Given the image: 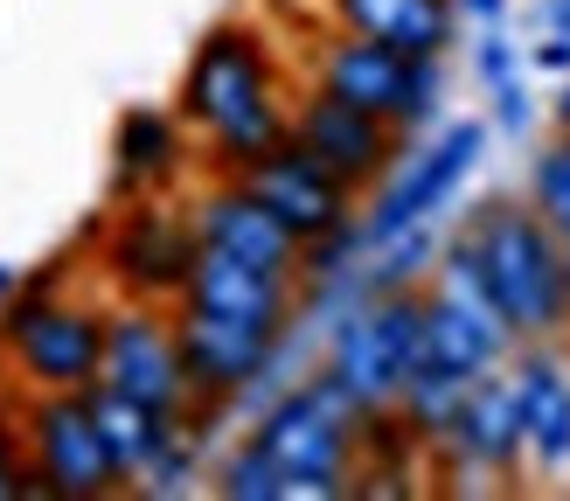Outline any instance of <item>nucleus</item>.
Returning a JSON list of instances; mask_svg holds the SVG:
<instances>
[{"label":"nucleus","mask_w":570,"mask_h":501,"mask_svg":"<svg viewBox=\"0 0 570 501\" xmlns=\"http://www.w3.org/2000/svg\"><path fill=\"white\" fill-rule=\"evenodd\" d=\"M480 154H488V126H480V119L445 126L432 147H411V160L396 167V175L383 181V195L368 203L362 237L383 244V237H396V230H411V223H432L452 195L466 188V175L480 167Z\"/></svg>","instance_id":"6e6552de"},{"label":"nucleus","mask_w":570,"mask_h":501,"mask_svg":"<svg viewBox=\"0 0 570 501\" xmlns=\"http://www.w3.org/2000/svg\"><path fill=\"white\" fill-rule=\"evenodd\" d=\"M175 342H181L188 390H195V397H209V404H237L244 390L272 370V355H278V334L272 327H244V321L203 314V306H181Z\"/></svg>","instance_id":"f8f14e48"},{"label":"nucleus","mask_w":570,"mask_h":501,"mask_svg":"<svg viewBox=\"0 0 570 501\" xmlns=\"http://www.w3.org/2000/svg\"><path fill=\"white\" fill-rule=\"evenodd\" d=\"M83 397H91V418H98V432H105V445H111V460H119L126 481H139V473L167 453V439L181 432L175 411H154V404L126 397V390H111V383H91Z\"/></svg>","instance_id":"aec40b11"},{"label":"nucleus","mask_w":570,"mask_h":501,"mask_svg":"<svg viewBox=\"0 0 570 501\" xmlns=\"http://www.w3.org/2000/svg\"><path fill=\"white\" fill-rule=\"evenodd\" d=\"M195 237H203L209 250H230V258H250V265L285 272V278L299 272V250H306L237 175H223L203 203H195Z\"/></svg>","instance_id":"2eb2a0df"},{"label":"nucleus","mask_w":570,"mask_h":501,"mask_svg":"<svg viewBox=\"0 0 570 501\" xmlns=\"http://www.w3.org/2000/svg\"><path fill=\"white\" fill-rule=\"evenodd\" d=\"M28 445H36L42 494H56V501H105L111 488H126L83 390H42L28 404Z\"/></svg>","instance_id":"0eeeda50"},{"label":"nucleus","mask_w":570,"mask_h":501,"mask_svg":"<svg viewBox=\"0 0 570 501\" xmlns=\"http://www.w3.org/2000/svg\"><path fill=\"white\" fill-rule=\"evenodd\" d=\"M362 418L368 411L327 370L293 383V390H278V397L258 411V432H250V439L278 460L285 501H299V494H348V460H355V425H362Z\"/></svg>","instance_id":"7ed1b4c3"},{"label":"nucleus","mask_w":570,"mask_h":501,"mask_svg":"<svg viewBox=\"0 0 570 501\" xmlns=\"http://www.w3.org/2000/svg\"><path fill=\"white\" fill-rule=\"evenodd\" d=\"M557 126H563V132H570V91H563V98H557Z\"/></svg>","instance_id":"7c9ffc66"},{"label":"nucleus","mask_w":570,"mask_h":501,"mask_svg":"<svg viewBox=\"0 0 570 501\" xmlns=\"http://www.w3.org/2000/svg\"><path fill=\"white\" fill-rule=\"evenodd\" d=\"M14 286H21V278H14V272H8V265H0V299H8V293H14Z\"/></svg>","instance_id":"c756f323"},{"label":"nucleus","mask_w":570,"mask_h":501,"mask_svg":"<svg viewBox=\"0 0 570 501\" xmlns=\"http://www.w3.org/2000/svg\"><path fill=\"white\" fill-rule=\"evenodd\" d=\"M417 362H424V286H404V293H376V299L348 306V314L327 327L321 370L348 390L362 411H383V404L404 397Z\"/></svg>","instance_id":"20e7f679"},{"label":"nucleus","mask_w":570,"mask_h":501,"mask_svg":"<svg viewBox=\"0 0 570 501\" xmlns=\"http://www.w3.org/2000/svg\"><path fill=\"white\" fill-rule=\"evenodd\" d=\"M334 21L404 56H445L460 36V0H334Z\"/></svg>","instance_id":"6ab92c4d"},{"label":"nucleus","mask_w":570,"mask_h":501,"mask_svg":"<svg viewBox=\"0 0 570 501\" xmlns=\"http://www.w3.org/2000/svg\"><path fill=\"white\" fill-rule=\"evenodd\" d=\"M535 63H543V70H570V36L543 42V49H535Z\"/></svg>","instance_id":"cd10ccee"},{"label":"nucleus","mask_w":570,"mask_h":501,"mask_svg":"<svg viewBox=\"0 0 570 501\" xmlns=\"http://www.w3.org/2000/svg\"><path fill=\"white\" fill-rule=\"evenodd\" d=\"M563 265H570V237H563Z\"/></svg>","instance_id":"2f4dec72"},{"label":"nucleus","mask_w":570,"mask_h":501,"mask_svg":"<svg viewBox=\"0 0 570 501\" xmlns=\"http://www.w3.org/2000/svg\"><path fill=\"white\" fill-rule=\"evenodd\" d=\"M494 126L501 132H529V98H522V77H508V84H494Z\"/></svg>","instance_id":"bb28decb"},{"label":"nucleus","mask_w":570,"mask_h":501,"mask_svg":"<svg viewBox=\"0 0 570 501\" xmlns=\"http://www.w3.org/2000/svg\"><path fill=\"white\" fill-rule=\"evenodd\" d=\"M473 70H480V84H488V91L515 77V49H508L501 21H488V28H480V42H473Z\"/></svg>","instance_id":"393cba45"},{"label":"nucleus","mask_w":570,"mask_h":501,"mask_svg":"<svg viewBox=\"0 0 570 501\" xmlns=\"http://www.w3.org/2000/svg\"><path fill=\"white\" fill-rule=\"evenodd\" d=\"M216 494H230V501H285V473H278V460L258 439H244L237 453L216 466Z\"/></svg>","instance_id":"5701e85b"},{"label":"nucleus","mask_w":570,"mask_h":501,"mask_svg":"<svg viewBox=\"0 0 570 501\" xmlns=\"http://www.w3.org/2000/svg\"><path fill=\"white\" fill-rule=\"evenodd\" d=\"M111 154H119V188H160L167 175L181 167V126L167 119V111H147V105H132L119 132H111Z\"/></svg>","instance_id":"412c9836"},{"label":"nucleus","mask_w":570,"mask_h":501,"mask_svg":"<svg viewBox=\"0 0 570 501\" xmlns=\"http://www.w3.org/2000/svg\"><path fill=\"white\" fill-rule=\"evenodd\" d=\"M293 139L327 167V175H341L348 188H368V181H383L390 167H396V132L383 111H362L348 98H334V91H306L299 111H293Z\"/></svg>","instance_id":"9d476101"},{"label":"nucleus","mask_w":570,"mask_h":501,"mask_svg":"<svg viewBox=\"0 0 570 501\" xmlns=\"http://www.w3.org/2000/svg\"><path fill=\"white\" fill-rule=\"evenodd\" d=\"M181 306H203V314H223V321L285 334V327H293V278L203 244V258H195V272H188Z\"/></svg>","instance_id":"4468645a"},{"label":"nucleus","mask_w":570,"mask_h":501,"mask_svg":"<svg viewBox=\"0 0 570 501\" xmlns=\"http://www.w3.org/2000/svg\"><path fill=\"white\" fill-rule=\"evenodd\" d=\"M439 445L473 473H515V460L529 453V432H522V404H515L508 370L480 376L466 390V404H460V418H452V432Z\"/></svg>","instance_id":"f3484780"},{"label":"nucleus","mask_w":570,"mask_h":501,"mask_svg":"<svg viewBox=\"0 0 570 501\" xmlns=\"http://www.w3.org/2000/svg\"><path fill=\"white\" fill-rule=\"evenodd\" d=\"M36 494H42V473H36V460L21 466V453H14L8 425H0V501H36Z\"/></svg>","instance_id":"a878e982"},{"label":"nucleus","mask_w":570,"mask_h":501,"mask_svg":"<svg viewBox=\"0 0 570 501\" xmlns=\"http://www.w3.org/2000/svg\"><path fill=\"white\" fill-rule=\"evenodd\" d=\"M501 8H508V0H460V14H473L480 28H488V21H501Z\"/></svg>","instance_id":"c85d7f7f"},{"label":"nucleus","mask_w":570,"mask_h":501,"mask_svg":"<svg viewBox=\"0 0 570 501\" xmlns=\"http://www.w3.org/2000/svg\"><path fill=\"white\" fill-rule=\"evenodd\" d=\"M0 348L36 390H91L105 376V314L49 299V286H21L0 306Z\"/></svg>","instance_id":"39448f33"},{"label":"nucleus","mask_w":570,"mask_h":501,"mask_svg":"<svg viewBox=\"0 0 570 501\" xmlns=\"http://www.w3.org/2000/svg\"><path fill=\"white\" fill-rule=\"evenodd\" d=\"M439 56H404L390 42H368V36H341L321 49V91L348 98L362 111H383L396 132H417L424 119L439 111Z\"/></svg>","instance_id":"423d86ee"},{"label":"nucleus","mask_w":570,"mask_h":501,"mask_svg":"<svg viewBox=\"0 0 570 501\" xmlns=\"http://www.w3.org/2000/svg\"><path fill=\"white\" fill-rule=\"evenodd\" d=\"M195 258H203L195 216H167V209H154V203L126 209L119 230L105 237V272L119 278L132 299H181Z\"/></svg>","instance_id":"1a4fd4ad"},{"label":"nucleus","mask_w":570,"mask_h":501,"mask_svg":"<svg viewBox=\"0 0 570 501\" xmlns=\"http://www.w3.org/2000/svg\"><path fill=\"white\" fill-rule=\"evenodd\" d=\"M460 230L473 237L480 265L494 278L501 314L515 321L522 342H563L570 334V265H563V237L550 230L535 203H480Z\"/></svg>","instance_id":"f03ea898"},{"label":"nucleus","mask_w":570,"mask_h":501,"mask_svg":"<svg viewBox=\"0 0 570 501\" xmlns=\"http://www.w3.org/2000/svg\"><path fill=\"white\" fill-rule=\"evenodd\" d=\"M515 342H522V334L508 321H488V314H473V306L445 299V293H424V355H432L439 370L480 383V376L508 370Z\"/></svg>","instance_id":"a211bd4d"},{"label":"nucleus","mask_w":570,"mask_h":501,"mask_svg":"<svg viewBox=\"0 0 570 501\" xmlns=\"http://www.w3.org/2000/svg\"><path fill=\"white\" fill-rule=\"evenodd\" d=\"M466 390H473L466 376H452V370H439V362L424 355L417 370H411V383H404V397H396V411H404L411 425H417V439H424V445H439V439L452 432V418H460Z\"/></svg>","instance_id":"4be33fe9"},{"label":"nucleus","mask_w":570,"mask_h":501,"mask_svg":"<svg viewBox=\"0 0 570 501\" xmlns=\"http://www.w3.org/2000/svg\"><path fill=\"white\" fill-rule=\"evenodd\" d=\"M111 390H126V397L154 404V411H175L195 397L188 390V370H181V342L175 327H167L160 314H147V306H126V314L105 321V376Z\"/></svg>","instance_id":"ddd939ff"},{"label":"nucleus","mask_w":570,"mask_h":501,"mask_svg":"<svg viewBox=\"0 0 570 501\" xmlns=\"http://www.w3.org/2000/svg\"><path fill=\"white\" fill-rule=\"evenodd\" d=\"M258 203L293 230L299 244H313V237H327V230H341V223L355 216V188L341 181V175H327L321 160H313L299 139H285V147H272L258 167H244L237 175Z\"/></svg>","instance_id":"9b49d317"},{"label":"nucleus","mask_w":570,"mask_h":501,"mask_svg":"<svg viewBox=\"0 0 570 501\" xmlns=\"http://www.w3.org/2000/svg\"><path fill=\"white\" fill-rule=\"evenodd\" d=\"M272 91H278V70L265 56V36H250V28H209L203 49L188 56L181 119L209 132L216 175H244V167H258L272 147L293 139V119L278 111Z\"/></svg>","instance_id":"f257e3e1"},{"label":"nucleus","mask_w":570,"mask_h":501,"mask_svg":"<svg viewBox=\"0 0 570 501\" xmlns=\"http://www.w3.org/2000/svg\"><path fill=\"white\" fill-rule=\"evenodd\" d=\"M529 203L557 237H570V132L529 160Z\"/></svg>","instance_id":"b1692460"},{"label":"nucleus","mask_w":570,"mask_h":501,"mask_svg":"<svg viewBox=\"0 0 570 501\" xmlns=\"http://www.w3.org/2000/svg\"><path fill=\"white\" fill-rule=\"evenodd\" d=\"M508 383L522 404V432L543 473H570V362L557 342H515Z\"/></svg>","instance_id":"dca6fc26"}]
</instances>
